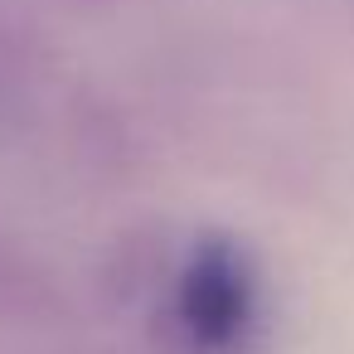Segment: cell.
Returning <instances> with one entry per match:
<instances>
[{"instance_id": "3", "label": "cell", "mask_w": 354, "mask_h": 354, "mask_svg": "<svg viewBox=\"0 0 354 354\" xmlns=\"http://www.w3.org/2000/svg\"><path fill=\"white\" fill-rule=\"evenodd\" d=\"M39 49L35 39L20 30V25H0V127H10L25 102L35 97V83H39Z\"/></svg>"}, {"instance_id": "4", "label": "cell", "mask_w": 354, "mask_h": 354, "mask_svg": "<svg viewBox=\"0 0 354 354\" xmlns=\"http://www.w3.org/2000/svg\"><path fill=\"white\" fill-rule=\"evenodd\" d=\"M54 6H68V10H112V6H127V0H54Z\"/></svg>"}, {"instance_id": "2", "label": "cell", "mask_w": 354, "mask_h": 354, "mask_svg": "<svg viewBox=\"0 0 354 354\" xmlns=\"http://www.w3.org/2000/svg\"><path fill=\"white\" fill-rule=\"evenodd\" d=\"M68 315V296L49 262L0 228V330H44Z\"/></svg>"}, {"instance_id": "1", "label": "cell", "mask_w": 354, "mask_h": 354, "mask_svg": "<svg viewBox=\"0 0 354 354\" xmlns=\"http://www.w3.org/2000/svg\"><path fill=\"white\" fill-rule=\"evenodd\" d=\"M141 315L156 354H257L267 330L262 272L233 233H194L170 248Z\"/></svg>"}]
</instances>
